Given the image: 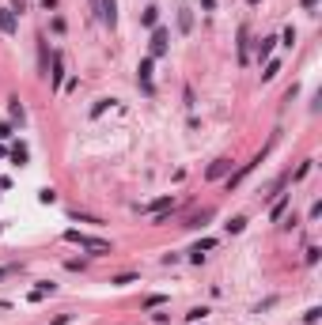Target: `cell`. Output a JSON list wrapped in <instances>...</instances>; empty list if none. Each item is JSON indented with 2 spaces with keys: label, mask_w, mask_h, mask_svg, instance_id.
Instances as JSON below:
<instances>
[{
  "label": "cell",
  "mask_w": 322,
  "mask_h": 325,
  "mask_svg": "<svg viewBox=\"0 0 322 325\" xmlns=\"http://www.w3.org/2000/svg\"><path fill=\"white\" fill-rule=\"evenodd\" d=\"M65 238H69V242H76V246H84V250H91L95 257H103V254H114V246H110L106 238H95V235H84V231H69Z\"/></svg>",
  "instance_id": "1"
},
{
  "label": "cell",
  "mask_w": 322,
  "mask_h": 325,
  "mask_svg": "<svg viewBox=\"0 0 322 325\" xmlns=\"http://www.w3.org/2000/svg\"><path fill=\"white\" fill-rule=\"evenodd\" d=\"M167 49H171V30H167V27H156V30H152V49H148V57L156 61V57H163Z\"/></svg>",
  "instance_id": "2"
},
{
  "label": "cell",
  "mask_w": 322,
  "mask_h": 325,
  "mask_svg": "<svg viewBox=\"0 0 322 325\" xmlns=\"http://www.w3.org/2000/svg\"><path fill=\"white\" fill-rule=\"evenodd\" d=\"M99 19H103L106 27H117V0H99Z\"/></svg>",
  "instance_id": "3"
},
{
  "label": "cell",
  "mask_w": 322,
  "mask_h": 325,
  "mask_svg": "<svg viewBox=\"0 0 322 325\" xmlns=\"http://www.w3.org/2000/svg\"><path fill=\"white\" fill-rule=\"evenodd\" d=\"M137 84L144 87V95H152V57H144L137 65Z\"/></svg>",
  "instance_id": "4"
},
{
  "label": "cell",
  "mask_w": 322,
  "mask_h": 325,
  "mask_svg": "<svg viewBox=\"0 0 322 325\" xmlns=\"http://www.w3.org/2000/svg\"><path fill=\"white\" fill-rule=\"evenodd\" d=\"M0 30H4V34H15V30H19V19H15L12 8H4V12H0Z\"/></svg>",
  "instance_id": "5"
},
{
  "label": "cell",
  "mask_w": 322,
  "mask_h": 325,
  "mask_svg": "<svg viewBox=\"0 0 322 325\" xmlns=\"http://www.w3.org/2000/svg\"><path fill=\"white\" fill-rule=\"evenodd\" d=\"M258 163H262V155H258V159H250V163H243V170H239V174H231V178H228V189H235V185H239V182H243V178H247V174H250V170H254V167H258Z\"/></svg>",
  "instance_id": "6"
},
{
  "label": "cell",
  "mask_w": 322,
  "mask_h": 325,
  "mask_svg": "<svg viewBox=\"0 0 322 325\" xmlns=\"http://www.w3.org/2000/svg\"><path fill=\"white\" fill-rule=\"evenodd\" d=\"M228 170H231V159H216V163H212V167H208V178H212V182H216V178H224V174H228Z\"/></svg>",
  "instance_id": "7"
},
{
  "label": "cell",
  "mask_w": 322,
  "mask_h": 325,
  "mask_svg": "<svg viewBox=\"0 0 322 325\" xmlns=\"http://www.w3.org/2000/svg\"><path fill=\"white\" fill-rule=\"evenodd\" d=\"M61 76H65V61H61V53H53V72H49L53 87H61Z\"/></svg>",
  "instance_id": "8"
},
{
  "label": "cell",
  "mask_w": 322,
  "mask_h": 325,
  "mask_svg": "<svg viewBox=\"0 0 322 325\" xmlns=\"http://www.w3.org/2000/svg\"><path fill=\"white\" fill-rule=\"evenodd\" d=\"M273 45H277V38H262L258 42V61H265V57L273 53Z\"/></svg>",
  "instance_id": "9"
},
{
  "label": "cell",
  "mask_w": 322,
  "mask_h": 325,
  "mask_svg": "<svg viewBox=\"0 0 322 325\" xmlns=\"http://www.w3.org/2000/svg\"><path fill=\"white\" fill-rule=\"evenodd\" d=\"M178 27H182V34H190V30H193V15H190V8H182V15H178Z\"/></svg>",
  "instance_id": "10"
},
{
  "label": "cell",
  "mask_w": 322,
  "mask_h": 325,
  "mask_svg": "<svg viewBox=\"0 0 322 325\" xmlns=\"http://www.w3.org/2000/svg\"><path fill=\"white\" fill-rule=\"evenodd\" d=\"M156 19H160V8H144V12H140V23H144V27H156Z\"/></svg>",
  "instance_id": "11"
},
{
  "label": "cell",
  "mask_w": 322,
  "mask_h": 325,
  "mask_svg": "<svg viewBox=\"0 0 322 325\" xmlns=\"http://www.w3.org/2000/svg\"><path fill=\"white\" fill-rule=\"evenodd\" d=\"M69 219H76V223H103V219H99V216H88V212H69Z\"/></svg>",
  "instance_id": "12"
},
{
  "label": "cell",
  "mask_w": 322,
  "mask_h": 325,
  "mask_svg": "<svg viewBox=\"0 0 322 325\" xmlns=\"http://www.w3.org/2000/svg\"><path fill=\"white\" fill-rule=\"evenodd\" d=\"M228 235H239V231H243V227H247V219H243V216H235V219H228Z\"/></svg>",
  "instance_id": "13"
},
{
  "label": "cell",
  "mask_w": 322,
  "mask_h": 325,
  "mask_svg": "<svg viewBox=\"0 0 322 325\" xmlns=\"http://www.w3.org/2000/svg\"><path fill=\"white\" fill-rule=\"evenodd\" d=\"M208 318V306H193L190 314H186V322H205Z\"/></svg>",
  "instance_id": "14"
},
{
  "label": "cell",
  "mask_w": 322,
  "mask_h": 325,
  "mask_svg": "<svg viewBox=\"0 0 322 325\" xmlns=\"http://www.w3.org/2000/svg\"><path fill=\"white\" fill-rule=\"evenodd\" d=\"M167 303V295H148L144 299V310H156V306H163Z\"/></svg>",
  "instance_id": "15"
},
{
  "label": "cell",
  "mask_w": 322,
  "mask_h": 325,
  "mask_svg": "<svg viewBox=\"0 0 322 325\" xmlns=\"http://www.w3.org/2000/svg\"><path fill=\"white\" fill-rule=\"evenodd\" d=\"M133 280H137V272H121V276H114L110 283H114V287H125V283H133Z\"/></svg>",
  "instance_id": "16"
},
{
  "label": "cell",
  "mask_w": 322,
  "mask_h": 325,
  "mask_svg": "<svg viewBox=\"0 0 322 325\" xmlns=\"http://www.w3.org/2000/svg\"><path fill=\"white\" fill-rule=\"evenodd\" d=\"M239 61H243V65H247V27L239 30Z\"/></svg>",
  "instance_id": "17"
},
{
  "label": "cell",
  "mask_w": 322,
  "mask_h": 325,
  "mask_svg": "<svg viewBox=\"0 0 322 325\" xmlns=\"http://www.w3.org/2000/svg\"><path fill=\"white\" fill-rule=\"evenodd\" d=\"M208 219H212V212H208V208H205V212H201V216H193V219H190V223H186V227H205Z\"/></svg>",
  "instance_id": "18"
},
{
  "label": "cell",
  "mask_w": 322,
  "mask_h": 325,
  "mask_svg": "<svg viewBox=\"0 0 322 325\" xmlns=\"http://www.w3.org/2000/svg\"><path fill=\"white\" fill-rule=\"evenodd\" d=\"M277 72H280V65H277V61H269V65H265V72H262V80H273Z\"/></svg>",
  "instance_id": "19"
},
{
  "label": "cell",
  "mask_w": 322,
  "mask_h": 325,
  "mask_svg": "<svg viewBox=\"0 0 322 325\" xmlns=\"http://www.w3.org/2000/svg\"><path fill=\"white\" fill-rule=\"evenodd\" d=\"M110 102H114V99H99V102H95V106H91V117H99V113H103L106 106H110Z\"/></svg>",
  "instance_id": "20"
},
{
  "label": "cell",
  "mask_w": 322,
  "mask_h": 325,
  "mask_svg": "<svg viewBox=\"0 0 322 325\" xmlns=\"http://www.w3.org/2000/svg\"><path fill=\"white\" fill-rule=\"evenodd\" d=\"M12 159H15V163H19V167H23V163H27V148L19 144V148H15V152H12Z\"/></svg>",
  "instance_id": "21"
},
{
  "label": "cell",
  "mask_w": 322,
  "mask_h": 325,
  "mask_svg": "<svg viewBox=\"0 0 322 325\" xmlns=\"http://www.w3.org/2000/svg\"><path fill=\"white\" fill-rule=\"evenodd\" d=\"M38 200H42V204H53V200H57V193H53V189H42V193H38Z\"/></svg>",
  "instance_id": "22"
},
{
  "label": "cell",
  "mask_w": 322,
  "mask_h": 325,
  "mask_svg": "<svg viewBox=\"0 0 322 325\" xmlns=\"http://www.w3.org/2000/svg\"><path fill=\"white\" fill-rule=\"evenodd\" d=\"M12 12H27V0H12Z\"/></svg>",
  "instance_id": "23"
},
{
  "label": "cell",
  "mask_w": 322,
  "mask_h": 325,
  "mask_svg": "<svg viewBox=\"0 0 322 325\" xmlns=\"http://www.w3.org/2000/svg\"><path fill=\"white\" fill-rule=\"evenodd\" d=\"M42 8H46V12H53V8H57V0H42Z\"/></svg>",
  "instance_id": "24"
},
{
  "label": "cell",
  "mask_w": 322,
  "mask_h": 325,
  "mask_svg": "<svg viewBox=\"0 0 322 325\" xmlns=\"http://www.w3.org/2000/svg\"><path fill=\"white\" fill-rule=\"evenodd\" d=\"M0 276H8V269H0Z\"/></svg>",
  "instance_id": "25"
}]
</instances>
